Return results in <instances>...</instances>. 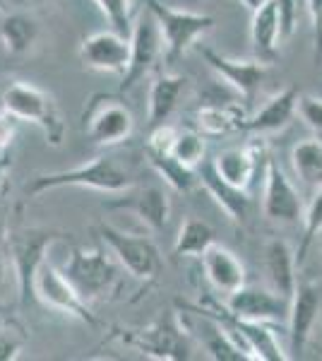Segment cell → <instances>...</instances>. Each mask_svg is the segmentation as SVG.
Returning <instances> with one entry per match:
<instances>
[{"instance_id": "obj_1", "label": "cell", "mask_w": 322, "mask_h": 361, "mask_svg": "<svg viewBox=\"0 0 322 361\" xmlns=\"http://www.w3.org/2000/svg\"><path fill=\"white\" fill-rule=\"evenodd\" d=\"M66 185L92 188L99 193H123L135 185V178L116 157H97V159L85 161V164L68 169V171L41 173V176L32 178V183H27L25 193L29 197H39L49 190L66 188Z\"/></svg>"}, {"instance_id": "obj_2", "label": "cell", "mask_w": 322, "mask_h": 361, "mask_svg": "<svg viewBox=\"0 0 322 361\" xmlns=\"http://www.w3.org/2000/svg\"><path fill=\"white\" fill-rule=\"evenodd\" d=\"M0 109L8 114H13L17 121H27L41 128V133L46 135V142L61 147L66 140V121L58 109L56 99L49 92L39 90V87L29 82H10L0 94Z\"/></svg>"}, {"instance_id": "obj_3", "label": "cell", "mask_w": 322, "mask_h": 361, "mask_svg": "<svg viewBox=\"0 0 322 361\" xmlns=\"http://www.w3.org/2000/svg\"><path fill=\"white\" fill-rule=\"evenodd\" d=\"M61 231L56 229H22L8 238L10 241V258L15 267V284H17V299L20 306L27 308L37 299V275L41 265L46 263V253L56 243Z\"/></svg>"}, {"instance_id": "obj_4", "label": "cell", "mask_w": 322, "mask_h": 361, "mask_svg": "<svg viewBox=\"0 0 322 361\" xmlns=\"http://www.w3.org/2000/svg\"><path fill=\"white\" fill-rule=\"evenodd\" d=\"M144 5L159 25L163 39V58H166L168 66L178 61L180 56H185V51L195 46L197 39L204 37L214 27V17L209 15L175 10L168 8V5H161L159 0H144Z\"/></svg>"}, {"instance_id": "obj_5", "label": "cell", "mask_w": 322, "mask_h": 361, "mask_svg": "<svg viewBox=\"0 0 322 361\" xmlns=\"http://www.w3.org/2000/svg\"><path fill=\"white\" fill-rule=\"evenodd\" d=\"M61 270L87 304L109 294L111 287L116 284V277H118L113 260L109 258V253L99 248H75Z\"/></svg>"}, {"instance_id": "obj_6", "label": "cell", "mask_w": 322, "mask_h": 361, "mask_svg": "<svg viewBox=\"0 0 322 361\" xmlns=\"http://www.w3.org/2000/svg\"><path fill=\"white\" fill-rule=\"evenodd\" d=\"M104 243L109 246L111 253L116 255V260L125 267L128 272L140 279V282H149L156 277V272L161 270V255L156 243L147 236L140 234H128L123 229H116L111 224L99 226Z\"/></svg>"}, {"instance_id": "obj_7", "label": "cell", "mask_w": 322, "mask_h": 361, "mask_svg": "<svg viewBox=\"0 0 322 361\" xmlns=\"http://www.w3.org/2000/svg\"><path fill=\"white\" fill-rule=\"evenodd\" d=\"M135 128L132 114L120 99L97 94L92 99L89 109L85 116V130L87 137L94 145L111 147V145H120L130 137Z\"/></svg>"}, {"instance_id": "obj_8", "label": "cell", "mask_w": 322, "mask_h": 361, "mask_svg": "<svg viewBox=\"0 0 322 361\" xmlns=\"http://www.w3.org/2000/svg\"><path fill=\"white\" fill-rule=\"evenodd\" d=\"M159 56H163V39H161V32H159V25H156L154 15L147 10L132 27L130 63H128V70L123 73L118 90L130 92L135 85L142 82L151 70H154Z\"/></svg>"}, {"instance_id": "obj_9", "label": "cell", "mask_w": 322, "mask_h": 361, "mask_svg": "<svg viewBox=\"0 0 322 361\" xmlns=\"http://www.w3.org/2000/svg\"><path fill=\"white\" fill-rule=\"evenodd\" d=\"M37 299L44 306L54 308V311L66 313L70 318H78L87 325H97L94 313L89 311L87 301L82 299L78 289L73 287V282L63 275L61 267H56L54 263L46 260L41 265L39 275H37Z\"/></svg>"}, {"instance_id": "obj_10", "label": "cell", "mask_w": 322, "mask_h": 361, "mask_svg": "<svg viewBox=\"0 0 322 361\" xmlns=\"http://www.w3.org/2000/svg\"><path fill=\"white\" fill-rule=\"evenodd\" d=\"M226 306L233 316L243 320H262V323H282L289 320L291 299L277 294L274 289L248 287L243 284L233 294L226 296Z\"/></svg>"}, {"instance_id": "obj_11", "label": "cell", "mask_w": 322, "mask_h": 361, "mask_svg": "<svg viewBox=\"0 0 322 361\" xmlns=\"http://www.w3.org/2000/svg\"><path fill=\"white\" fill-rule=\"evenodd\" d=\"M80 61L85 68L99 73H125L130 63V39L118 32H97L82 39Z\"/></svg>"}, {"instance_id": "obj_12", "label": "cell", "mask_w": 322, "mask_h": 361, "mask_svg": "<svg viewBox=\"0 0 322 361\" xmlns=\"http://www.w3.org/2000/svg\"><path fill=\"white\" fill-rule=\"evenodd\" d=\"M262 212L272 222H296L303 212L298 190L286 178L284 169L267 157L265 166V190H262Z\"/></svg>"}, {"instance_id": "obj_13", "label": "cell", "mask_w": 322, "mask_h": 361, "mask_svg": "<svg viewBox=\"0 0 322 361\" xmlns=\"http://www.w3.org/2000/svg\"><path fill=\"white\" fill-rule=\"evenodd\" d=\"M197 51H200V56L204 58V63H207L228 87H233V90L245 99H250L255 94L257 87H260V82L267 75V63L260 61V58H255V61H238V58L216 54L209 46H200Z\"/></svg>"}, {"instance_id": "obj_14", "label": "cell", "mask_w": 322, "mask_h": 361, "mask_svg": "<svg viewBox=\"0 0 322 361\" xmlns=\"http://www.w3.org/2000/svg\"><path fill=\"white\" fill-rule=\"evenodd\" d=\"M322 311V292L315 284H298L296 294L291 296V308H289V340H291V352L301 354L306 345L313 337L315 323L320 318Z\"/></svg>"}, {"instance_id": "obj_15", "label": "cell", "mask_w": 322, "mask_h": 361, "mask_svg": "<svg viewBox=\"0 0 322 361\" xmlns=\"http://www.w3.org/2000/svg\"><path fill=\"white\" fill-rule=\"evenodd\" d=\"M109 207H120V209H130L137 214L151 231H159L166 226L168 214H171V202L168 195L163 193L156 185H144V188H135L130 185L128 190H123L120 197L109 202Z\"/></svg>"}, {"instance_id": "obj_16", "label": "cell", "mask_w": 322, "mask_h": 361, "mask_svg": "<svg viewBox=\"0 0 322 361\" xmlns=\"http://www.w3.org/2000/svg\"><path fill=\"white\" fill-rule=\"evenodd\" d=\"M197 176H200V183L207 188V193L216 200V205L224 209L233 222L243 224L248 219V209H250L248 190L238 188V185L228 183L226 178H221L212 161H202L200 169H197Z\"/></svg>"}, {"instance_id": "obj_17", "label": "cell", "mask_w": 322, "mask_h": 361, "mask_svg": "<svg viewBox=\"0 0 322 361\" xmlns=\"http://www.w3.org/2000/svg\"><path fill=\"white\" fill-rule=\"evenodd\" d=\"M265 152H267L265 142H253L243 149L238 147L224 149V152L214 157L212 164L219 171L221 178H226L228 183L238 185V188L248 190V185L253 183L257 173V166H260V157H265Z\"/></svg>"}, {"instance_id": "obj_18", "label": "cell", "mask_w": 322, "mask_h": 361, "mask_svg": "<svg viewBox=\"0 0 322 361\" xmlns=\"http://www.w3.org/2000/svg\"><path fill=\"white\" fill-rule=\"evenodd\" d=\"M202 267H204V275H207L209 284H212L219 294L228 296L245 284L243 263L236 258V253H231V250L219 246V243L207 248V253L202 255Z\"/></svg>"}, {"instance_id": "obj_19", "label": "cell", "mask_w": 322, "mask_h": 361, "mask_svg": "<svg viewBox=\"0 0 322 361\" xmlns=\"http://www.w3.org/2000/svg\"><path fill=\"white\" fill-rule=\"evenodd\" d=\"M250 20V44H253L255 58L272 63L282 46V25H279V5L277 0H269L262 8H257Z\"/></svg>"}, {"instance_id": "obj_20", "label": "cell", "mask_w": 322, "mask_h": 361, "mask_svg": "<svg viewBox=\"0 0 322 361\" xmlns=\"http://www.w3.org/2000/svg\"><path fill=\"white\" fill-rule=\"evenodd\" d=\"M296 265H298V258H296L294 250H291L289 243H286L284 238H269L267 246H265L267 277H269V284H272L274 292L286 296V299H291L298 287Z\"/></svg>"}, {"instance_id": "obj_21", "label": "cell", "mask_w": 322, "mask_h": 361, "mask_svg": "<svg viewBox=\"0 0 322 361\" xmlns=\"http://www.w3.org/2000/svg\"><path fill=\"white\" fill-rule=\"evenodd\" d=\"M298 99H301V94H298L296 87H286V90L277 92L260 111L245 121V130L257 133V135L282 130L284 126H289L294 114H298Z\"/></svg>"}, {"instance_id": "obj_22", "label": "cell", "mask_w": 322, "mask_h": 361, "mask_svg": "<svg viewBox=\"0 0 322 361\" xmlns=\"http://www.w3.org/2000/svg\"><path fill=\"white\" fill-rule=\"evenodd\" d=\"M188 80L183 75H156L149 87V109H147V126L149 130L161 123H166L173 109L178 106V99L183 94Z\"/></svg>"}, {"instance_id": "obj_23", "label": "cell", "mask_w": 322, "mask_h": 361, "mask_svg": "<svg viewBox=\"0 0 322 361\" xmlns=\"http://www.w3.org/2000/svg\"><path fill=\"white\" fill-rule=\"evenodd\" d=\"M245 111L233 104H204L195 111V130H200L204 137H224L236 130H245Z\"/></svg>"}, {"instance_id": "obj_24", "label": "cell", "mask_w": 322, "mask_h": 361, "mask_svg": "<svg viewBox=\"0 0 322 361\" xmlns=\"http://www.w3.org/2000/svg\"><path fill=\"white\" fill-rule=\"evenodd\" d=\"M39 37V25L27 13H10L0 22V42L10 56H25Z\"/></svg>"}, {"instance_id": "obj_25", "label": "cell", "mask_w": 322, "mask_h": 361, "mask_svg": "<svg viewBox=\"0 0 322 361\" xmlns=\"http://www.w3.org/2000/svg\"><path fill=\"white\" fill-rule=\"evenodd\" d=\"M180 335L183 333L168 328V325H159L154 330L130 337V342L154 359H188V347L180 342Z\"/></svg>"}, {"instance_id": "obj_26", "label": "cell", "mask_w": 322, "mask_h": 361, "mask_svg": "<svg viewBox=\"0 0 322 361\" xmlns=\"http://www.w3.org/2000/svg\"><path fill=\"white\" fill-rule=\"evenodd\" d=\"M291 164H294L298 180L306 188L310 190L322 188V140L320 137L301 140L291 149Z\"/></svg>"}, {"instance_id": "obj_27", "label": "cell", "mask_w": 322, "mask_h": 361, "mask_svg": "<svg viewBox=\"0 0 322 361\" xmlns=\"http://www.w3.org/2000/svg\"><path fill=\"white\" fill-rule=\"evenodd\" d=\"M236 323L245 335L248 345L253 347L255 361H286L289 354L279 345L277 335L272 333V323H262V320H243L236 316Z\"/></svg>"}, {"instance_id": "obj_28", "label": "cell", "mask_w": 322, "mask_h": 361, "mask_svg": "<svg viewBox=\"0 0 322 361\" xmlns=\"http://www.w3.org/2000/svg\"><path fill=\"white\" fill-rule=\"evenodd\" d=\"M214 243H216V234L212 226L197 217H188L178 229L173 253L180 255V258H202L207 253V248L214 246Z\"/></svg>"}, {"instance_id": "obj_29", "label": "cell", "mask_w": 322, "mask_h": 361, "mask_svg": "<svg viewBox=\"0 0 322 361\" xmlns=\"http://www.w3.org/2000/svg\"><path fill=\"white\" fill-rule=\"evenodd\" d=\"M149 159V166L154 169L156 173L163 178V183L171 185L175 193H190L192 188L197 185V169H190L185 166L183 161H178L173 154H151V152H144Z\"/></svg>"}, {"instance_id": "obj_30", "label": "cell", "mask_w": 322, "mask_h": 361, "mask_svg": "<svg viewBox=\"0 0 322 361\" xmlns=\"http://www.w3.org/2000/svg\"><path fill=\"white\" fill-rule=\"evenodd\" d=\"M173 157L190 169H200L204 159V135L200 130H178L173 145Z\"/></svg>"}, {"instance_id": "obj_31", "label": "cell", "mask_w": 322, "mask_h": 361, "mask_svg": "<svg viewBox=\"0 0 322 361\" xmlns=\"http://www.w3.org/2000/svg\"><path fill=\"white\" fill-rule=\"evenodd\" d=\"M104 17L109 20V25L113 32L123 34V37L130 39L132 34V0H94Z\"/></svg>"}, {"instance_id": "obj_32", "label": "cell", "mask_w": 322, "mask_h": 361, "mask_svg": "<svg viewBox=\"0 0 322 361\" xmlns=\"http://www.w3.org/2000/svg\"><path fill=\"white\" fill-rule=\"evenodd\" d=\"M320 231H322V188L315 190L313 200H310V205L306 207V212H303V243H301V248H298V265L303 263L310 243H313V238L318 236Z\"/></svg>"}, {"instance_id": "obj_33", "label": "cell", "mask_w": 322, "mask_h": 361, "mask_svg": "<svg viewBox=\"0 0 322 361\" xmlns=\"http://www.w3.org/2000/svg\"><path fill=\"white\" fill-rule=\"evenodd\" d=\"M175 137H178V130L171 128V126H166V123L151 128L149 140H147V149H144V152H151V154H173Z\"/></svg>"}, {"instance_id": "obj_34", "label": "cell", "mask_w": 322, "mask_h": 361, "mask_svg": "<svg viewBox=\"0 0 322 361\" xmlns=\"http://www.w3.org/2000/svg\"><path fill=\"white\" fill-rule=\"evenodd\" d=\"M298 116H301L303 123H306L310 130L322 135V99L320 97L301 94V99H298Z\"/></svg>"}, {"instance_id": "obj_35", "label": "cell", "mask_w": 322, "mask_h": 361, "mask_svg": "<svg viewBox=\"0 0 322 361\" xmlns=\"http://www.w3.org/2000/svg\"><path fill=\"white\" fill-rule=\"evenodd\" d=\"M277 5H279V25H282V42H286L296 32L298 5L296 0H277Z\"/></svg>"}, {"instance_id": "obj_36", "label": "cell", "mask_w": 322, "mask_h": 361, "mask_svg": "<svg viewBox=\"0 0 322 361\" xmlns=\"http://www.w3.org/2000/svg\"><path fill=\"white\" fill-rule=\"evenodd\" d=\"M17 123H20V121H17L13 114H8V111L0 109V154H5V149L13 145L15 133H17Z\"/></svg>"}, {"instance_id": "obj_37", "label": "cell", "mask_w": 322, "mask_h": 361, "mask_svg": "<svg viewBox=\"0 0 322 361\" xmlns=\"http://www.w3.org/2000/svg\"><path fill=\"white\" fill-rule=\"evenodd\" d=\"M315 29V56L322 58V0H306Z\"/></svg>"}, {"instance_id": "obj_38", "label": "cell", "mask_w": 322, "mask_h": 361, "mask_svg": "<svg viewBox=\"0 0 322 361\" xmlns=\"http://www.w3.org/2000/svg\"><path fill=\"white\" fill-rule=\"evenodd\" d=\"M10 279H15V267H13V258L0 246V294L8 292Z\"/></svg>"}, {"instance_id": "obj_39", "label": "cell", "mask_w": 322, "mask_h": 361, "mask_svg": "<svg viewBox=\"0 0 322 361\" xmlns=\"http://www.w3.org/2000/svg\"><path fill=\"white\" fill-rule=\"evenodd\" d=\"M22 345L17 340H10V337H0V361H15L20 357Z\"/></svg>"}, {"instance_id": "obj_40", "label": "cell", "mask_w": 322, "mask_h": 361, "mask_svg": "<svg viewBox=\"0 0 322 361\" xmlns=\"http://www.w3.org/2000/svg\"><path fill=\"white\" fill-rule=\"evenodd\" d=\"M8 238H10V222H8V214L0 209V246H5Z\"/></svg>"}, {"instance_id": "obj_41", "label": "cell", "mask_w": 322, "mask_h": 361, "mask_svg": "<svg viewBox=\"0 0 322 361\" xmlns=\"http://www.w3.org/2000/svg\"><path fill=\"white\" fill-rule=\"evenodd\" d=\"M265 3H269V0H241V5L245 10H250V13H255V10L262 8Z\"/></svg>"}, {"instance_id": "obj_42", "label": "cell", "mask_w": 322, "mask_h": 361, "mask_svg": "<svg viewBox=\"0 0 322 361\" xmlns=\"http://www.w3.org/2000/svg\"><path fill=\"white\" fill-rule=\"evenodd\" d=\"M5 166H8V161H5V157H0V183H3V171Z\"/></svg>"}, {"instance_id": "obj_43", "label": "cell", "mask_w": 322, "mask_h": 361, "mask_svg": "<svg viewBox=\"0 0 322 361\" xmlns=\"http://www.w3.org/2000/svg\"><path fill=\"white\" fill-rule=\"evenodd\" d=\"M34 3H51V0H34Z\"/></svg>"}]
</instances>
